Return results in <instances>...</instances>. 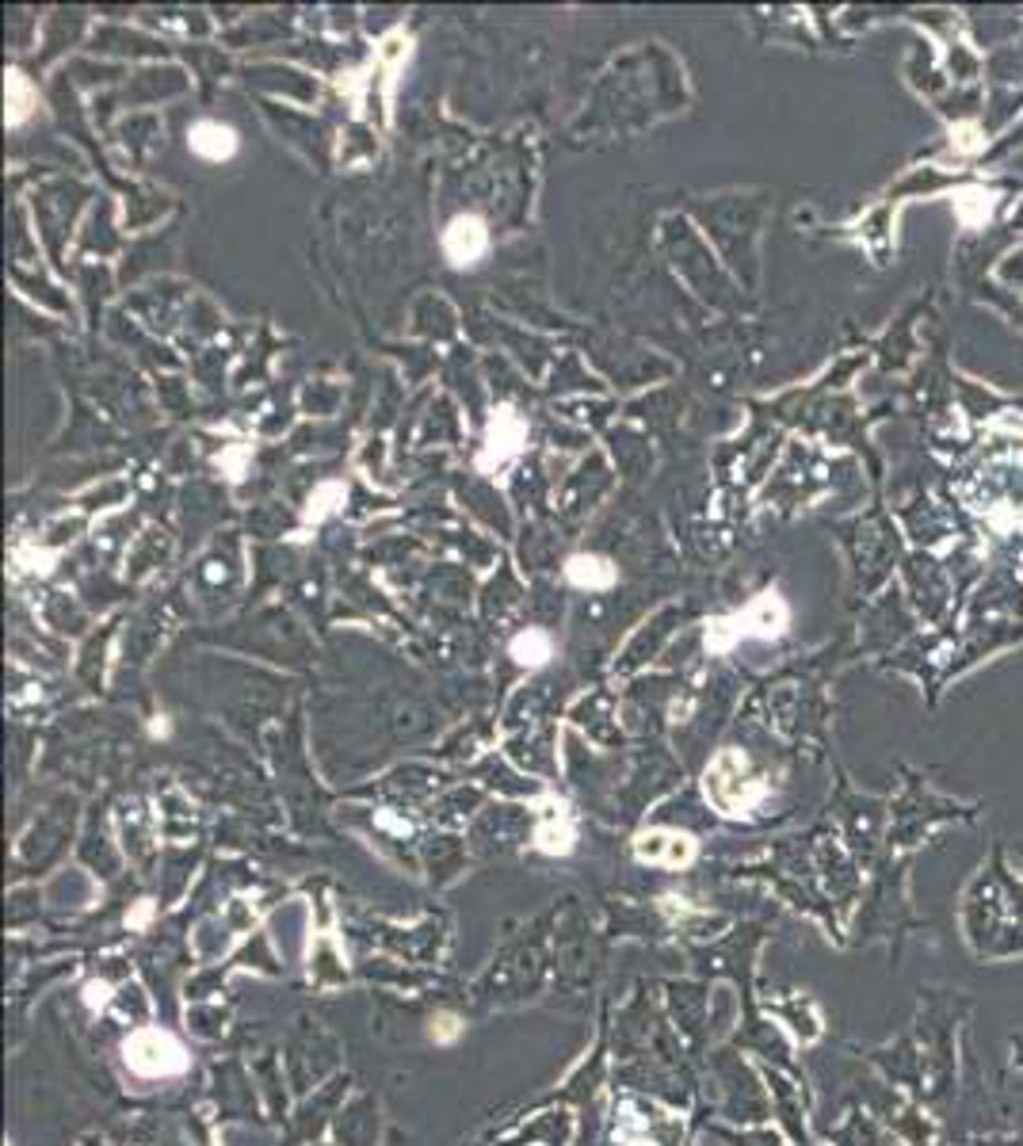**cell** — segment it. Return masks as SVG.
Instances as JSON below:
<instances>
[{
  "mask_svg": "<svg viewBox=\"0 0 1023 1146\" xmlns=\"http://www.w3.org/2000/svg\"><path fill=\"white\" fill-rule=\"evenodd\" d=\"M4 104H8V112H4L8 127H23V123L35 115L39 93H35V85H31V77H23L20 70L4 73Z\"/></svg>",
  "mask_w": 1023,
  "mask_h": 1146,
  "instance_id": "30bf717a",
  "label": "cell"
},
{
  "mask_svg": "<svg viewBox=\"0 0 1023 1146\" xmlns=\"http://www.w3.org/2000/svg\"><path fill=\"white\" fill-rule=\"evenodd\" d=\"M565 581L577 588H588V593H604V588H611L619 581V570L607 559H600V554H573L565 562Z\"/></svg>",
  "mask_w": 1023,
  "mask_h": 1146,
  "instance_id": "9c48e42d",
  "label": "cell"
},
{
  "mask_svg": "<svg viewBox=\"0 0 1023 1146\" xmlns=\"http://www.w3.org/2000/svg\"><path fill=\"white\" fill-rule=\"evenodd\" d=\"M439 248H444L447 264L451 268H473L481 256L489 253V226L481 214H455L447 222L444 237H439Z\"/></svg>",
  "mask_w": 1023,
  "mask_h": 1146,
  "instance_id": "5b68a950",
  "label": "cell"
},
{
  "mask_svg": "<svg viewBox=\"0 0 1023 1146\" xmlns=\"http://www.w3.org/2000/svg\"><path fill=\"white\" fill-rule=\"evenodd\" d=\"M523 447H528V421H523V413H515V405H497L473 467H478L481 475H497V470H504L509 463L520 459Z\"/></svg>",
  "mask_w": 1023,
  "mask_h": 1146,
  "instance_id": "3957f363",
  "label": "cell"
},
{
  "mask_svg": "<svg viewBox=\"0 0 1023 1146\" xmlns=\"http://www.w3.org/2000/svg\"><path fill=\"white\" fill-rule=\"evenodd\" d=\"M638 860H650V863H664V868H680L695 857V841L688 834H672V829H653V834H642L635 841Z\"/></svg>",
  "mask_w": 1023,
  "mask_h": 1146,
  "instance_id": "52a82bcc",
  "label": "cell"
},
{
  "mask_svg": "<svg viewBox=\"0 0 1023 1146\" xmlns=\"http://www.w3.org/2000/svg\"><path fill=\"white\" fill-rule=\"evenodd\" d=\"M703 787H706V799L722 814H748L753 807H760L764 795H768L764 776H756L742 750H722L718 757L711 761V768H706Z\"/></svg>",
  "mask_w": 1023,
  "mask_h": 1146,
  "instance_id": "7a4b0ae2",
  "label": "cell"
},
{
  "mask_svg": "<svg viewBox=\"0 0 1023 1146\" xmlns=\"http://www.w3.org/2000/svg\"><path fill=\"white\" fill-rule=\"evenodd\" d=\"M344 497H348V486H344V481H321V486L313 489L310 505H306L302 524H321V520H329L332 512H337L340 505H344Z\"/></svg>",
  "mask_w": 1023,
  "mask_h": 1146,
  "instance_id": "7c38bea8",
  "label": "cell"
},
{
  "mask_svg": "<svg viewBox=\"0 0 1023 1146\" xmlns=\"http://www.w3.org/2000/svg\"><path fill=\"white\" fill-rule=\"evenodd\" d=\"M509 658L515 661V666H523V669L546 666V661L554 658V638L546 635V630H539V627L520 630V635H515L509 643Z\"/></svg>",
  "mask_w": 1023,
  "mask_h": 1146,
  "instance_id": "8fae6325",
  "label": "cell"
},
{
  "mask_svg": "<svg viewBox=\"0 0 1023 1146\" xmlns=\"http://www.w3.org/2000/svg\"><path fill=\"white\" fill-rule=\"evenodd\" d=\"M188 149L199 157V161L222 165V161H230V157H237L241 138H237V130L226 127V123H219V119H199L195 127L188 130Z\"/></svg>",
  "mask_w": 1023,
  "mask_h": 1146,
  "instance_id": "8992f818",
  "label": "cell"
},
{
  "mask_svg": "<svg viewBox=\"0 0 1023 1146\" xmlns=\"http://www.w3.org/2000/svg\"><path fill=\"white\" fill-rule=\"evenodd\" d=\"M787 623H791V608H787V601L776 588H768V593L753 596L742 612H729V616L706 623V650L726 654L734 650L737 643H748V638L771 643V638L784 635Z\"/></svg>",
  "mask_w": 1023,
  "mask_h": 1146,
  "instance_id": "6da1fadb",
  "label": "cell"
},
{
  "mask_svg": "<svg viewBox=\"0 0 1023 1146\" xmlns=\"http://www.w3.org/2000/svg\"><path fill=\"white\" fill-rule=\"evenodd\" d=\"M535 841H539V849L551 852V857H565V852L573 849L577 829H573V818H569V810H565V803H551V807L543 810L539 829H535Z\"/></svg>",
  "mask_w": 1023,
  "mask_h": 1146,
  "instance_id": "ba28073f",
  "label": "cell"
},
{
  "mask_svg": "<svg viewBox=\"0 0 1023 1146\" xmlns=\"http://www.w3.org/2000/svg\"><path fill=\"white\" fill-rule=\"evenodd\" d=\"M122 1054H127V1067L141 1078H172L188 1070L184 1048L169 1032H157V1028H141V1032L130 1036L122 1043Z\"/></svg>",
  "mask_w": 1023,
  "mask_h": 1146,
  "instance_id": "277c9868",
  "label": "cell"
},
{
  "mask_svg": "<svg viewBox=\"0 0 1023 1146\" xmlns=\"http://www.w3.org/2000/svg\"><path fill=\"white\" fill-rule=\"evenodd\" d=\"M245 459H248V452H245V447H241V452L222 455V459H219V467H226V470H230V478L237 481V478H245Z\"/></svg>",
  "mask_w": 1023,
  "mask_h": 1146,
  "instance_id": "4fadbf2b",
  "label": "cell"
}]
</instances>
